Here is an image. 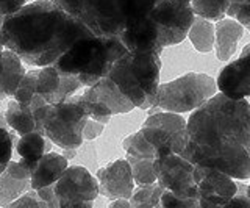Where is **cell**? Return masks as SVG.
I'll return each instance as SVG.
<instances>
[{"instance_id": "1", "label": "cell", "mask_w": 250, "mask_h": 208, "mask_svg": "<svg viewBox=\"0 0 250 208\" xmlns=\"http://www.w3.org/2000/svg\"><path fill=\"white\" fill-rule=\"evenodd\" d=\"M188 143L180 153L192 165L213 167L234 180L250 179V104L222 92L208 99L186 121Z\"/></svg>"}, {"instance_id": "2", "label": "cell", "mask_w": 250, "mask_h": 208, "mask_svg": "<svg viewBox=\"0 0 250 208\" xmlns=\"http://www.w3.org/2000/svg\"><path fill=\"white\" fill-rule=\"evenodd\" d=\"M94 35L83 22L61 10L52 0H36L5 18L0 40L16 52L23 64H53L80 38Z\"/></svg>"}, {"instance_id": "3", "label": "cell", "mask_w": 250, "mask_h": 208, "mask_svg": "<svg viewBox=\"0 0 250 208\" xmlns=\"http://www.w3.org/2000/svg\"><path fill=\"white\" fill-rule=\"evenodd\" d=\"M128 52L119 36H84L75 41L53 66L60 72L74 74L83 86L94 83L108 75L114 61Z\"/></svg>"}, {"instance_id": "4", "label": "cell", "mask_w": 250, "mask_h": 208, "mask_svg": "<svg viewBox=\"0 0 250 208\" xmlns=\"http://www.w3.org/2000/svg\"><path fill=\"white\" fill-rule=\"evenodd\" d=\"M188 143L186 119L180 113L158 111L148 114L135 133L122 140L125 155L158 158L169 153H182Z\"/></svg>"}, {"instance_id": "5", "label": "cell", "mask_w": 250, "mask_h": 208, "mask_svg": "<svg viewBox=\"0 0 250 208\" xmlns=\"http://www.w3.org/2000/svg\"><path fill=\"white\" fill-rule=\"evenodd\" d=\"M161 53L127 52L108 72L122 94L135 105V108L147 110L155 105L156 91L160 86Z\"/></svg>"}, {"instance_id": "6", "label": "cell", "mask_w": 250, "mask_h": 208, "mask_svg": "<svg viewBox=\"0 0 250 208\" xmlns=\"http://www.w3.org/2000/svg\"><path fill=\"white\" fill-rule=\"evenodd\" d=\"M36 130L60 149H78L84 143L83 127L88 113L80 96H70L58 104H44L33 110Z\"/></svg>"}, {"instance_id": "7", "label": "cell", "mask_w": 250, "mask_h": 208, "mask_svg": "<svg viewBox=\"0 0 250 208\" xmlns=\"http://www.w3.org/2000/svg\"><path fill=\"white\" fill-rule=\"evenodd\" d=\"M217 92L216 80L203 72H188L178 79L160 83L155 105L164 111L191 113Z\"/></svg>"}, {"instance_id": "8", "label": "cell", "mask_w": 250, "mask_h": 208, "mask_svg": "<svg viewBox=\"0 0 250 208\" xmlns=\"http://www.w3.org/2000/svg\"><path fill=\"white\" fill-rule=\"evenodd\" d=\"M60 208H91L100 192L99 182L88 167L80 165L67 166L60 179L53 183Z\"/></svg>"}, {"instance_id": "9", "label": "cell", "mask_w": 250, "mask_h": 208, "mask_svg": "<svg viewBox=\"0 0 250 208\" xmlns=\"http://www.w3.org/2000/svg\"><path fill=\"white\" fill-rule=\"evenodd\" d=\"M161 35V44L166 49L185 41L194 22L191 0H160L148 14Z\"/></svg>"}, {"instance_id": "10", "label": "cell", "mask_w": 250, "mask_h": 208, "mask_svg": "<svg viewBox=\"0 0 250 208\" xmlns=\"http://www.w3.org/2000/svg\"><path fill=\"white\" fill-rule=\"evenodd\" d=\"M153 169L158 182L164 189L175 194L197 199L195 188V165L183 158L180 153H169L153 160Z\"/></svg>"}, {"instance_id": "11", "label": "cell", "mask_w": 250, "mask_h": 208, "mask_svg": "<svg viewBox=\"0 0 250 208\" xmlns=\"http://www.w3.org/2000/svg\"><path fill=\"white\" fill-rule=\"evenodd\" d=\"M195 188L199 207H225L234 196L238 185L222 171L195 165Z\"/></svg>"}, {"instance_id": "12", "label": "cell", "mask_w": 250, "mask_h": 208, "mask_svg": "<svg viewBox=\"0 0 250 208\" xmlns=\"http://www.w3.org/2000/svg\"><path fill=\"white\" fill-rule=\"evenodd\" d=\"M78 19L96 36H117L125 28L116 0H83Z\"/></svg>"}, {"instance_id": "13", "label": "cell", "mask_w": 250, "mask_h": 208, "mask_svg": "<svg viewBox=\"0 0 250 208\" xmlns=\"http://www.w3.org/2000/svg\"><path fill=\"white\" fill-rule=\"evenodd\" d=\"M96 179L99 182V192L109 200L130 199L135 189L131 167L125 158H116L99 166L96 169Z\"/></svg>"}, {"instance_id": "14", "label": "cell", "mask_w": 250, "mask_h": 208, "mask_svg": "<svg viewBox=\"0 0 250 208\" xmlns=\"http://www.w3.org/2000/svg\"><path fill=\"white\" fill-rule=\"evenodd\" d=\"M217 91L229 99H247L250 96V42L244 45L239 58L221 69L216 80Z\"/></svg>"}, {"instance_id": "15", "label": "cell", "mask_w": 250, "mask_h": 208, "mask_svg": "<svg viewBox=\"0 0 250 208\" xmlns=\"http://www.w3.org/2000/svg\"><path fill=\"white\" fill-rule=\"evenodd\" d=\"M117 36L130 52L163 53L164 50L161 44L160 30L150 18L125 27Z\"/></svg>"}, {"instance_id": "16", "label": "cell", "mask_w": 250, "mask_h": 208, "mask_svg": "<svg viewBox=\"0 0 250 208\" xmlns=\"http://www.w3.org/2000/svg\"><path fill=\"white\" fill-rule=\"evenodd\" d=\"M30 169L19 160H11L5 171L0 174V207H8L13 200L31 189Z\"/></svg>"}, {"instance_id": "17", "label": "cell", "mask_w": 250, "mask_h": 208, "mask_svg": "<svg viewBox=\"0 0 250 208\" xmlns=\"http://www.w3.org/2000/svg\"><path fill=\"white\" fill-rule=\"evenodd\" d=\"M244 27L233 18H224L214 24V49L219 61H229L238 49Z\"/></svg>"}, {"instance_id": "18", "label": "cell", "mask_w": 250, "mask_h": 208, "mask_svg": "<svg viewBox=\"0 0 250 208\" xmlns=\"http://www.w3.org/2000/svg\"><path fill=\"white\" fill-rule=\"evenodd\" d=\"M69 166V160L58 152H47L38 161V165L31 171L30 187L31 189H39L42 187L53 185Z\"/></svg>"}, {"instance_id": "19", "label": "cell", "mask_w": 250, "mask_h": 208, "mask_svg": "<svg viewBox=\"0 0 250 208\" xmlns=\"http://www.w3.org/2000/svg\"><path fill=\"white\" fill-rule=\"evenodd\" d=\"M53 147V143L47 138L44 133L33 130L25 135L19 136L18 144L14 146V152L18 153L19 161L30 169V172L33 171L35 166L38 165V161L41 160L44 153L50 152Z\"/></svg>"}, {"instance_id": "20", "label": "cell", "mask_w": 250, "mask_h": 208, "mask_svg": "<svg viewBox=\"0 0 250 208\" xmlns=\"http://www.w3.org/2000/svg\"><path fill=\"white\" fill-rule=\"evenodd\" d=\"M88 88L100 102H104L108 106L109 111L113 113V116L127 114L135 110V105L122 94L121 89L116 86V83L108 77H104V79H100Z\"/></svg>"}, {"instance_id": "21", "label": "cell", "mask_w": 250, "mask_h": 208, "mask_svg": "<svg viewBox=\"0 0 250 208\" xmlns=\"http://www.w3.org/2000/svg\"><path fill=\"white\" fill-rule=\"evenodd\" d=\"M27 69L23 61L16 52L10 49H3V71L2 82H0V100L10 99L14 96L21 80L25 75Z\"/></svg>"}, {"instance_id": "22", "label": "cell", "mask_w": 250, "mask_h": 208, "mask_svg": "<svg viewBox=\"0 0 250 208\" xmlns=\"http://www.w3.org/2000/svg\"><path fill=\"white\" fill-rule=\"evenodd\" d=\"M3 113H5V119L8 122V125L21 136L36 130L35 116H33V111L30 108V105L21 104L18 100L13 99L11 102H8L6 110Z\"/></svg>"}, {"instance_id": "23", "label": "cell", "mask_w": 250, "mask_h": 208, "mask_svg": "<svg viewBox=\"0 0 250 208\" xmlns=\"http://www.w3.org/2000/svg\"><path fill=\"white\" fill-rule=\"evenodd\" d=\"M191 44L200 53H209L214 49V24L211 21L195 16L194 22L188 32Z\"/></svg>"}, {"instance_id": "24", "label": "cell", "mask_w": 250, "mask_h": 208, "mask_svg": "<svg viewBox=\"0 0 250 208\" xmlns=\"http://www.w3.org/2000/svg\"><path fill=\"white\" fill-rule=\"evenodd\" d=\"M116 2L125 22V27H128L147 19L160 0H116Z\"/></svg>"}, {"instance_id": "25", "label": "cell", "mask_w": 250, "mask_h": 208, "mask_svg": "<svg viewBox=\"0 0 250 208\" xmlns=\"http://www.w3.org/2000/svg\"><path fill=\"white\" fill-rule=\"evenodd\" d=\"M61 84V72L53 64L39 67L36 94L41 96L47 104H53Z\"/></svg>"}, {"instance_id": "26", "label": "cell", "mask_w": 250, "mask_h": 208, "mask_svg": "<svg viewBox=\"0 0 250 208\" xmlns=\"http://www.w3.org/2000/svg\"><path fill=\"white\" fill-rule=\"evenodd\" d=\"M239 0H191V6L195 16L208 21H221L227 18V10Z\"/></svg>"}, {"instance_id": "27", "label": "cell", "mask_w": 250, "mask_h": 208, "mask_svg": "<svg viewBox=\"0 0 250 208\" xmlns=\"http://www.w3.org/2000/svg\"><path fill=\"white\" fill-rule=\"evenodd\" d=\"M164 188L158 182L146 187H138L133 189V194L130 197V207L133 208H155L161 207V194Z\"/></svg>"}, {"instance_id": "28", "label": "cell", "mask_w": 250, "mask_h": 208, "mask_svg": "<svg viewBox=\"0 0 250 208\" xmlns=\"http://www.w3.org/2000/svg\"><path fill=\"white\" fill-rule=\"evenodd\" d=\"M125 160L130 163L135 185H138V187H146V185H152L156 182V174L153 169V158L125 155Z\"/></svg>"}, {"instance_id": "29", "label": "cell", "mask_w": 250, "mask_h": 208, "mask_svg": "<svg viewBox=\"0 0 250 208\" xmlns=\"http://www.w3.org/2000/svg\"><path fill=\"white\" fill-rule=\"evenodd\" d=\"M80 100H82V104H83L84 110H86V113H88L89 118L96 119V121L102 122V124H105V125L108 124L109 121H111L113 113L109 111V108L104 102H100V100L92 94L88 86H86V89L83 91V94L80 96Z\"/></svg>"}, {"instance_id": "30", "label": "cell", "mask_w": 250, "mask_h": 208, "mask_svg": "<svg viewBox=\"0 0 250 208\" xmlns=\"http://www.w3.org/2000/svg\"><path fill=\"white\" fill-rule=\"evenodd\" d=\"M14 143L11 138V127L5 119V113L0 111V174L5 171L8 163L13 160Z\"/></svg>"}, {"instance_id": "31", "label": "cell", "mask_w": 250, "mask_h": 208, "mask_svg": "<svg viewBox=\"0 0 250 208\" xmlns=\"http://www.w3.org/2000/svg\"><path fill=\"white\" fill-rule=\"evenodd\" d=\"M38 74H39V67L31 69V71H27L23 79L21 80L18 89H16L13 99L18 100L21 104H30L31 99L36 94V83H38Z\"/></svg>"}, {"instance_id": "32", "label": "cell", "mask_w": 250, "mask_h": 208, "mask_svg": "<svg viewBox=\"0 0 250 208\" xmlns=\"http://www.w3.org/2000/svg\"><path fill=\"white\" fill-rule=\"evenodd\" d=\"M227 18H233L242 27H250V0H239L227 10Z\"/></svg>"}, {"instance_id": "33", "label": "cell", "mask_w": 250, "mask_h": 208, "mask_svg": "<svg viewBox=\"0 0 250 208\" xmlns=\"http://www.w3.org/2000/svg\"><path fill=\"white\" fill-rule=\"evenodd\" d=\"M160 202H161V207H183V208H195V207H199L197 199L180 196V194H175V192L167 191V189L163 191Z\"/></svg>"}, {"instance_id": "34", "label": "cell", "mask_w": 250, "mask_h": 208, "mask_svg": "<svg viewBox=\"0 0 250 208\" xmlns=\"http://www.w3.org/2000/svg\"><path fill=\"white\" fill-rule=\"evenodd\" d=\"M16 207H36V208H47V205L39 199L36 189H28L27 192H23L21 197L8 205V208H16Z\"/></svg>"}, {"instance_id": "35", "label": "cell", "mask_w": 250, "mask_h": 208, "mask_svg": "<svg viewBox=\"0 0 250 208\" xmlns=\"http://www.w3.org/2000/svg\"><path fill=\"white\" fill-rule=\"evenodd\" d=\"M105 124H102V122L92 119V118H88V121H86V124L83 127V140L84 141H94L97 140V138L104 133L105 130Z\"/></svg>"}, {"instance_id": "36", "label": "cell", "mask_w": 250, "mask_h": 208, "mask_svg": "<svg viewBox=\"0 0 250 208\" xmlns=\"http://www.w3.org/2000/svg\"><path fill=\"white\" fill-rule=\"evenodd\" d=\"M28 0H0V25L3 24L5 18L11 16L16 11H19L22 6H25Z\"/></svg>"}, {"instance_id": "37", "label": "cell", "mask_w": 250, "mask_h": 208, "mask_svg": "<svg viewBox=\"0 0 250 208\" xmlns=\"http://www.w3.org/2000/svg\"><path fill=\"white\" fill-rule=\"evenodd\" d=\"M238 188L234 196L227 202L225 207H250V197L247 194V185L246 183H236Z\"/></svg>"}, {"instance_id": "38", "label": "cell", "mask_w": 250, "mask_h": 208, "mask_svg": "<svg viewBox=\"0 0 250 208\" xmlns=\"http://www.w3.org/2000/svg\"><path fill=\"white\" fill-rule=\"evenodd\" d=\"M39 199L47 205V208H60V202H58V197L55 194V189H53V185H49V187H42L36 189Z\"/></svg>"}, {"instance_id": "39", "label": "cell", "mask_w": 250, "mask_h": 208, "mask_svg": "<svg viewBox=\"0 0 250 208\" xmlns=\"http://www.w3.org/2000/svg\"><path fill=\"white\" fill-rule=\"evenodd\" d=\"M52 2L57 3L61 10H64L66 13H69L70 16H74V18L80 16L83 0H52Z\"/></svg>"}, {"instance_id": "40", "label": "cell", "mask_w": 250, "mask_h": 208, "mask_svg": "<svg viewBox=\"0 0 250 208\" xmlns=\"http://www.w3.org/2000/svg\"><path fill=\"white\" fill-rule=\"evenodd\" d=\"M109 208H130V199H113L109 202Z\"/></svg>"}, {"instance_id": "41", "label": "cell", "mask_w": 250, "mask_h": 208, "mask_svg": "<svg viewBox=\"0 0 250 208\" xmlns=\"http://www.w3.org/2000/svg\"><path fill=\"white\" fill-rule=\"evenodd\" d=\"M62 152V155H64L67 160H74L77 157V153H78V149H61Z\"/></svg>"}, {"instance_id": "42", "label": "cell", "mask_w": 250, "mask_h": 208, "mask_svg": "<svg viewBox=\"0 0 250 208\" xmlns=\"http://www.w3.org/2000/svg\"><path fill=\"white\" fill-rule=\"evenodd\" d=\"M3 44L0 40V82H2V71H3Z\"/></svg>"}, {"instance_id": "43", "label": "cell", "mask_w": 250, "mask_h": 208, "mask_svg": "<svg viewBox=\"0 0 250 208\" xmlns=\"http://www.w3.org/2000/svg\"><path fill=\"white\" fill-rule=\"evenodd\" d=\"M247 194H249V197H250V183L247 185Z\"/></svg>"}, {"instance_id": "44", "label": "cell", "mask_w": 250, "mask_h": 208, "mask_svg": "<svg viewBox=\"0 0 250 208\" xmlns=\"http://www.w3.org/2000/svg\"><path fill=\"white\" fill-rule=\"evenodd\" d=\"M249 32H250V27H249Z\"/></svg>"}]
</instances>
